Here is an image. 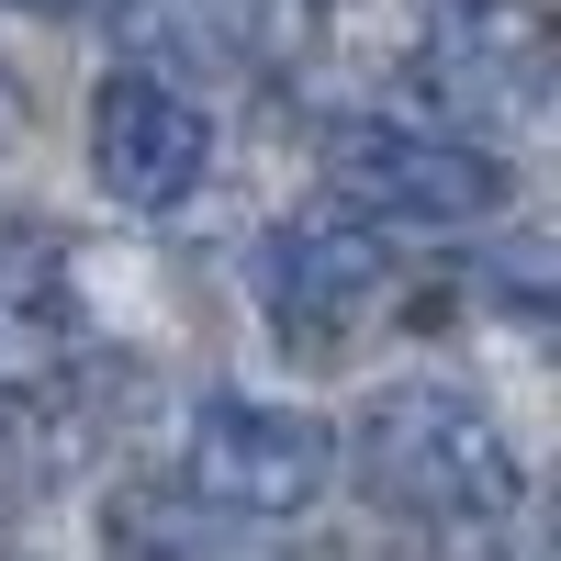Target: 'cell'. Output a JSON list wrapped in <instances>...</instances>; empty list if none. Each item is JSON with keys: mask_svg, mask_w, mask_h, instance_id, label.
<instances>
[{"mask_svg": "<svg viewBox=\"0 0 561 561\" xmlns=\"http://www.w3.org/2000/svg\"><path fill=\"white\" fill-rule=\"evenodd\" d=\"M348 460L370 505H393L415 528H494L528 494V460L505 449V427L449 382H382L348 427Z\"/></svg>", "mask_w": 561, "mask_h": 561, "instance_id": "1", "label": "cell"}, {"mask_svg": "<svg viewBox=\"0 0 561 561\" xmlns=\"http://www.w3.org/2000/svg\"><path fill=\"white\" fill-rule=\"evenodd\" d=\"M314 169L337 214L359 225H494L517 203V169L472 135H438V124H393V113H337L314 135Z\"/></svg>", "mask_w": 561, "mask_h": 561, "instance_id": "2", "label": "cell"}, {"mask_svg": "<svg viewBox=\"0 0 561 561\" xmlns=\"http://www.w3.org/2000/svg\"><path fill=\"white\" fill-rule=\"evenodd\" d=\"M337 483V427L304 404H248V393H214L180 438V494L214 505V517H304V505Z\"/></svg>", "mask_w": 561, "mask_h": 561, "instance_id": "3", "label": "cell"}, {"mask_svg": "<svg viewBox=\"0 0 561 561\" xmlns=\"http://www.w3.org/2000/svg\"><path fill=\"white\" fill-rule=\"evenodd\" d=\"M90 180L124 214H180L214 180V113L147 57L102 68V90H90Z\"/></svg>", "mask_w": 561, "mask_h": 561, "instance_id": "4", "label": "cell"}, {"mask_svg": "<svg viewBox=\"0 0 561 561\" xmlns=\"http://www.w3.org/2000/svg\"><path fill=\"white\" fill-rule=\"evenodd\" d=\"M259 304H270V325L293 348H348L359 325L393 304L382 225H359V214H293L259 248Z\"/></svg>", "mask_w": 561, "mask_h": 561, "instance_id": "5", "label": "cell"}, {"mask_svg": "<svg viewBox=\"0 0 561 561\" xmlns=\"http://www.w3.org/2000/svg\"><path fill=\"white\" fill-rule=\"evenodd\" d=\"M427 90L449 113H539L550 90V34L528 0H438L427 12Z\"/></svg>", "mask_w": 561, "mask_h": 561, "instance_id": "6", "label": "cell"}, {"mask_svg": "<svg viewBox=\"0 0 561 561\" xmlns=\"http://www.w3.org/2000/svg\"><path fill=\"white\" fill-rule=\"evenodd\" d=\"M57 348H68V280H57V270H34L23 237H0V393L34 382Z\"/></svg>", "mask_w": 561, "mask_h": 561, "instance_id": "7", "label": "cell"}, {"mask_svg": "<svg viewBox=\"0 0 561 561\" xmlns=\"http://www.w3.org/2000/svg\"><path fill=\"white\" fill-rule=\"evenodd\" d=\"M102 528H113V561H214V505L192 494H124Z\"/></svg>", "mask_w": 561, "mask_h": 561, "instance_id": "8", "label": "cell"}, {"mask_svg": "<svg viewBox=\"0 0 561 561\" xmlns=\"http://www.w3.org/2000/svg\"><path fill=\"white\" fill-rule=\"evenodd\" d=\"M12 12H79V0H12Z\"/></svg>", "mask_w": 561, "mask_h": 561, "instance_id": "9", "label": "cell"}]
</instances>
